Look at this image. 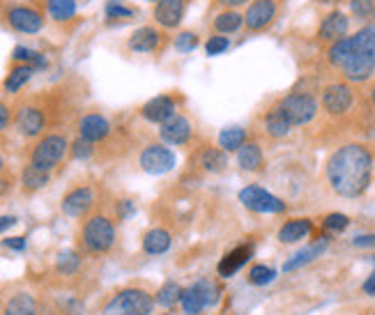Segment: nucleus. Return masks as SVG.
Masks as SVG:
<instances>
[{
	"label": "nucleus",
	"instance_id": "nucleus-48",
	"mask_svg": "<svg viewBox=\"0 0 375 315\" xmlns=\"http://www.w3.org/2000/svg\"><path fill=\"white\" fill-rule=\"evenodd\" d=\"M362 35H364L366 44H369V49L373 51V56H375V26H366V28H362Z\"/></svg>",
	"mask_w": 375,
	"mask_h": 315
},
{
	"label": "nucleus",
	"instance_id": "nucleus-18",
	"mask_svg": "<svg viewBox=\"0 0 375 315\" xmlns=\"http://www.w3.org/2000/svg\"><path fill=\"white\" fill-rule=\"evenodd\" d=\"M184 10H186V0H159L154 3V21L161 28L173 30L182 24L184 19Z\"/></svg>",
	"mask_w": 375,
	"mask_h": 315
},
{
	"label": "nucleus",
	"instance_id": "nucleus-6",
	"mask_svg": "<svg viewBox=\"0 0 375 315\" xmlns=\"http://www.w3.org/2000/svg\"><path fill=\"white\" fill-rule=\"evenodd\" d=\"M279 108L283 115L288 118L292 127H304L309 124L313 118L318 115V102L316 97L309 92H290L279 102Z\"/></svg>",
	"mask_w": 375,
	"mask_h": 315
},
{
	"label": "nucleus",
	"instance_id": "nucleus-7",
	"mask_svg": "<svg viewBox=\"0 0 375 315\" xmlns=\"http://www.w3.org/2000/svg\"><path fill=\"white\" fill-rule=\"evenodd\" d=\"M219 302V288L214 286L212 281H196L193 286L184 288L182 292V299H179V304H182V311L186 315H198L202 309H207V306H214Z\"/></svg>",
	"mask_w": 375,
	"mask_h": 315
},
{
	"label": "nucleus",
	"instance_id": "nucleus-30",
	"mask_svg": "<svg viewBox=\"0 0 375 315\" xmlns=\"http://www.w3.org/2000/svg\"><path fill=\"white\" fill-rule=\"evenodd\" d=\"M200 166L207 172H223L228 166V152L223 147H205L200 152Z\"/></svg>",
	"mask_w": 375,
	"mask_h": 315
},
{
	"label": "nucleus",
	"instance_id": "nucleus-2",
	"mask_svg": "<svg viewBox=\"0 0 375 315\" xmlns=\"http://www.w3.org/2000/svg\"><path fill=\"white\" fill-rule=\"evenodd\" d=\"M115 244V226L109 216L93 214L81 228V246L93 253V256H104L113 249Z\"/></svg>",
	"mask_w": 375,
	"mask_h": 315
},
{
	"label": "nucleus",
	"instance_id": "nucleus-43",
	"mask_svg": "<svg viewBox=\"0 0 375 315\" xmlns=\"http://www.w3.org/2000/svg\"><path fill=\"white\" fill-rule=\"evenodd\" d=\"M322 226H325V230H329V232H341L350 226V219L346 214H327L325 221H322Z\"/></svg>",
	"mask_w": 375,
	"mask_h": 315
},
{
	"label": "nucleus",
	"instance_id": "nucleus-26",
	"mask_svg": "<svg viewBox=\"0 0 375 315\" xmlns=\"http://www.w3.org/2000/svg\"><path fill=\"white\" fill-rule=\"evenodd\" d=\"M51 182V170H44L35 163H26L24 170H21V184H24V191L33 193L44 189Z\"/></svg>",
	"mask_w": 375,
	"mask_h": 315
},
{
	"label": "nucleus",
	"instance_id": "nucleus-55",
	"mask_svg": "<svg viewBox=\"0 0 375 315\" xmlns=\"http://www.w3.org/2000/svg\"><path fill=\"white\" fill-rule=\"evenodd\" d=\"M0 170H3V159H0Z\"/></svg>",
	"mask_w": 375,
	"mask_h": 315
},
{
	"label": "nucleus",
	"instance_id": "nucleus-47",
	"mask_svg": "<svg viewBox=\"0 0 375 315\" xmlns=\"http://www.w3.org/2000/svg\"><path fill=\"white\" fill-rule=\"evenodd\" d=\"M3 244L12 251H24L26 249V237H7Z\"/></svg>",
	"mask_w": 375,
	"mask_h": 315
},
{
	"label": "nucleus",
	"instance_id": "nucleus-23",
	"mask_svg": "<svg viewBox=\"0 0 375 315\" xmlns=\"http://www.w3.org/2000/svg\"><path fill=\"white\" fill-rule=\"evenodd\" d=\"M3 315H42L40 304L30 292H17L5 302Z\"/></svg>",
	"mask_w": 375,
	"mask_h": 315
},
{
	"label": "nucleus",
	"instance_id": "nucleus-9",
	"mask_svg": "<svg viewBox=\"0 0 375 315\" xmlns=\"http://www.w3.org/2000/svg\"><path fill=\"white\" fill-rule=\"evenodd\" d=\"M322 111L332 118H343L348 115L352 106H355V90L348 83H332L322 90Z\"/></svg>",
	"mask_w": 375,
	"mask_h": 315
},
{
	"label": "nucleus",
	"instance_id": "nucleus-44",
	"mask_svg": "<svg viewBox=\"0 0 375 315\" xmlns=\"http://www.w3.org/2000/svg\"><path fill=\"white\" fill-rule=\"evenodd\" d=\"M115 214H118L120 221L131 219V216L136 214V205H134V200H120L115 205Z\"/></svg>",
	"mask_w": 375,
	"mask_h": 315
},
{
	"label": "nucleus",
	"instance_id": "nucleus-32",
	"mask_svg": "<svg viewBox=\"0 0 375 315\" xmlns=\"http://www.w3.org/2000/svg\"><path fill=\"white\" fill-rule=\"evenodd\" d=\"M47 12L58 24H65L77 17V0H47Z\"/></svg>",
	"mask_w": 375,
	"mask_h": 315
},
{
	"label": "nucleus",
	"instance_id": "nucleus-29",
	"mask_svg": "<svg viewBox=\"0 0 375 315\" xmlns=\"http://www.w3.org/2000/svg\"><path fill=\"white\" fill-rule=\"evenodd\" d=\"M290 122H288V118L283 115V111L279 106H274L269 113L265 115V131H267V136H272V138H286L288 134H290Z\"/></svg>",
	"mask_w": 375,
	"mask_h": 315
},
{
	"label": "nucleus",
	"instance_id": "nucleus-54",
	"mask_svg": "<svg viewBox=\"0 0 375 315\" xmlns=\"http://www.w3.org/2000/svg\"><path fill=\"white\" fill-rule=\"evenodd\" d=\"M147 3H159V0H147Z\"/></svg>",
	"mask_w": 375,
	"mask_h": 315
},
{
	"label": "nucleus",
	"instance_id": "nucleus-34",
	"mask_svg": "<svg viewBox=\"0 0 375 315\" xmlns=\"http://www.w3.org/2000/svg\"><path fill=\"white\" fill-rule=\"evenodd\" d=\"M12 60L14 63H26V65H33L35 67V72H40V70H47L49 67V60L44 54H40V51H33V49H28V47H17L12 51Z\"/></svg>",
	"mask_w": 375,
	"mask_h": 315
},
{
	"label": "nucleus",
	"instance_id": "nucleus-28",
	"mask_svg": "<svg viewBox=\"0 0 375 315\" xmlns=\"http://www.w3.org/2000/svg\"><path fill=\"white\" fill-rule=\"evenodd\" d=\"M237 163L242 170L256 172L265 166V154H262V147L258 143H244L237 150Z\"/></svg>",
	"mask_w": 375,
	"mask_h": 315
},
{
	"label": "nucleus",
	"instance_id": "nucleus-39",
	"mask_svg": "<svg viewBox=\"0 0 375 315\" xmlns=\"http://www.w3.org/2000/svg\"><path fill=\"white\" fill-rule=\"evenodd\" d=\"M198 35L196 33H191V30H182L177 37H175V49L179 51V54H191V51H196L198 49Z\"/></svg>",
	"mask_w": 375,
	"mask_h": 315
},
{
	"label": "nucleus",
	"instance_id": "nucleus-38",
	"mask_svg": "<svg viewBox=\"0 0 375 315\" xmlns=\"http://www.w3.org/2000/svg\"><path fill=\"white\" fill-rule=\"evenodd\" d=\"M104 14H106V19H120V21H127L134 17V10L131 7H127L122 0H109L106 7H104Z\"/></svg>",
	"mask_w": 375,
	"mask_h": 315
},
{
	"label": "nucleus",
	"instance_id": "nucleus-19",
	"mask_svg": "<svg viewBox=\"0 0 375 315\" xmlns=\"http://www.w3.org/2000/svg\"><path fill=\"white\" fill-rule=\"evenodd\" d=\"M348 28H350V19L343 12L334 10V12H329L327 17L320 21L318 40L320 42H327V44H334V42H339L341 37L348 35Z\"/></svg>",
	"mask_w": 375,
	"mask_h": 315
},
{
	"label": "nucleus",
	"instance_id": "nucleus-53",
	"mask_svg": "<svg viewBox=\"0 0 375 315\" xmlns=\"http://www.w3.org/2000/svg\"><path fill=\"white\" fill-rule=\"evenodd\" d=\"M371 99H373V104H375V86L371 88Z\"/></svg>",
	"mask_w": 375,
	"mask_h": 315
},
{
	"label": "nucleus",
	"instance_id": "nucleus-33",
	"mask_svg": "<svg viewBox=\"0 0 375 315\" xmlns=\"http://www.w3.org/2000/svg\"><path fill=\"white\" fill-rule=\"evenodd\" d=\"M182 292H184V288L177 286L175 281H166L159 290H157L154 302L159 304L161 309H173L175 304H179V299H182Z\"/></svg>",
	"mask_w": 375,
	"mask_h": 315
},
{
	"label": "nucleus",
	"instance_id": "nucleus-14",
	"mask_svg": "<svg viewBox=\"0 0 375 315\" xmlns=\"http://www.w3.org/2000/svg\"><path fill=\"white\" fill-rule=\"evenodd\" d=\"M17 129L26 138L42 136L44 129H47V113H44V108L35 106V104H24L17 111Z\"/></svg>",
	"mask_w": 375,
	"mask_h": 315
},
{
	"label": "nucleus",
	"instance_id": "nucleus-45",
	"mask_svg": "<svg viewBox=\"0 0 375 315\" xmlns=\"http://www.w3.org/2000/svg\"><path fill=\"white\" fill-rule=\"evenodd\" d=\"M352 246H357V249H371V246H375V232H371V235H359L352 239Z\"/></svg>",
	"mask_w": 375,
	"mask_h": 315
},
{
	"label": "nucleus",
	"instance_id": "nucleus-15",
	"mask_svg": "<svg viewBox=\"0 0 375 315\" xmlns=\"http://www.w3.org/2000/svg\"><path fill=\"white\" fill-rule=\"evenodd\" d=\"M163 35L159 28L154 26H143L138 30H134L129 42H127V47L134 54H157L161 47H163Z\"/></svg>",
	"mask_w": 375,
	"mask_h": 315
},
{
	"label": "nucleus",
	"instance_id": "nucleus-8",
	"mask_svg": "<svg viewBox=\"0 0 375 315\" xmlns=\"http://www.w3.org/2000/svg\"><path fill=\"white\" fill-rule=\"evenodd\" d=\"M239 202L251 209V212H260V214H281L286 212V202L281 198H276L274 193H269L267 189H262L258 184H249L239 191Z\"/></svg>",
	"mask_w": 375,
	"mask_h": 315
},
{
	"label": "nucleus",
	"instance_id": "nucleus-12",
	"mask_svg": "<svg viewBox=\"0 0 375 315\" xmlns=\"http://www.w3.org/2000/svg\"><path fill=\"white\" fill-rule=\"evenodd\" d=\"M279 14V0H253V3L246 7L244 14V26L251 30V33H260V30L269 28V24L276 19Z\"/></svg>",
	"mask_w": 375,
	"mask_h": 315
},
{
	"label": "nucleus",
	"instance_id": "nucleus-10",
	"mask_svg": "<svg viewBox=\"0 0 375 315\" xmlns=\"http://www.w3.org/2000/svg\"><path fill=\"white\" fill-rule=\"evenodd\" d=\"M138 163L145 172H150V175H163V172H170L175 168L177 156L170 147L161 145V143H152V145L143 147V152L138 156Z\"/></svg>",
	"mask_w": 375,
	"mask_h": 315
},
{
	"label": "nucleus",
	"instance_id": "nucleus-35",
	"mask_svg": "<svg viewBox=\"0 0 375 315\" xmlns=\"http://www.w3.org/2000/svg\"><path fill=\"white\" fill-rule=\"evenodd\" d=\"M246 143V129L242 127H228L219 134V147H223L226 152H237L239 147Z\"/></svg>",
	"mask_w": 375,
	"mask_h": 315
},
{
	"label": "nucleus",
	"instance_id": "nucleus-37",
	"mask_svg": "<svg viewBox=\"0 0 375 315\" xmlns=\"http://www.w3.org/2000/svg\"><path fill=\"white\" fill-rule=\"evenodd\" d=\"M276 279V272L272 267H267V265H253L249 269V274H246V281L251 283V286H269Z\"/></svg>",
	"mask_w": 375,
	"mask_h": 315
},
{
	"label": "nucleus",
	"instance_id": "nucleus-11",
	"mask_svg": "<svg viewBox=\"0 0 375 315\" xmlns=\"http://www.w3.org/2000/svg\"><path fill=\"white\" fill-rule=\"evenodd\" d=\"M5 21L21 35H37L44 28V17L28 5H14L5 12Z\"/></svg>",
	"mask_w": 375,
	"mask_h": 315
},
{
	"label": "nucleus",
	"instance_id": "nucleus-49",
	"mask_svg": "<svg viewBox=\"0 0 375 315\" xmlns=\"http://www.w3.org/2000/svg\"><path fill=\"white\" fill-rule=\"evenodd\" d=\"M362 290H364V295H369V297H375V269H373V272H371V276H369V279L364 281Z\"/></svg>",
	"mask_w": 375,
	"mask_h": 315
},
{
	"label": "nucleus",
	"instance_id": "nucleus-58",
	"mask_svg": "<svg viewBox=\"0 0 375 315\" xmlns=\"http://www.w3.org/2000/svg\"><path fill=\"white\" fill-rule=\"evenodd\" d=\"M163 315H170V313H163Z\"/></svg>",
	"mask_w": 375,
	"mask_h": 315
},
{
	"label": "nucleus",
	"instance_id": "nucleus-1",
	"mask_svg": "<svg viewBox=\"0 0 375 315\" xmlns=\"http://www.w3.org/2000/svg\"><path fill=\"white\" fill-rule=\"evenodd\" d=\"M325 175L329 186L343 198H357L369 189L373 177V154L362 143H346L327 159Z\"/></svg>",
	"mask_w": 375,
	"mask_h": 315
},
{
	"label": "nucleus",
	"instance_id": "nucleus-21",
	"mask_svg": "<svg viewBox=\"0 0 375 315\" xmlns=\"http://www.w3.org/2000/svg\"><path fill=\"white\" fill-rule=\"evenodd\" d=\"M253 256V246L251 244H242V246H235L232 251H228L226 256L219 260V267H216V272H219L221 279H230L232 274H237L239 269H242L249 258Z\"/></svg>",
	"mask_w": 375,
	"mask_h": 315
},
{
	"label": "nucleus",
	"instance_id": "nucleus-40",
	"mask_svg": "<svg viewBox=\"0 0 375 315\" xmlns=\"http://www.w3.org/2000/svg\"><path fill=\"white\" fill-rule=\"evenodd\" d=\"M230 49V40L226 35H212L209 40L205 42V54L209 58H214V56H221V54H226V51Z\"/></svg>",
	"mask_w": 375,
	"mask_h": 315
},
{
	"label": "nucleus",
	"instance_id": "nucleus-24",
	"mask_svg": "<svg viewBox=\"0 0 375 315\" xmlns=\"http://www.w3.org/2000/svg\"><path fill=\"white\" fill-rule=\"evenodd\" d=\"M173 244V237L166 228H152L143 235V251L147 256H161Z\"/></svg>",
	"mask_w": 375,
	"mask_h": 315
},
{
	"label": "nucleus",
	"instance_id": "nucleus-51",
	"mask_svg": "<svg viewBox=\"0 0 375 315\" xmlns=\"http://www.w3.org/2000/svg\"><path fill=\"white\" fill-rule=\"evenodd\" d=\"M17 223V216H0V232H5L7 228H12Z\"/></svg>",
	"mask_w": 375,
	"mask_h": 315
},
{
	"label": "nucleus",
	"instance_id": "nucleus-17",
	"mask_svg": "<svg viewBox=\"0 0 375 315\" xmlns=\"http://www.w3.org/2000/svg\"><path fill=\"white\" fill-rule=\"evenodd\" d=\"M191 122L182 113H175L163 124H159V136L168 145H186L191 138Z\"/></svg>",
	"mask_w": 375,
	"mask_h": 315
},
{
	"label": "nucleus",
	"instance_id": "nucleus-5",
	"mask_svg": "<svg viewBox=\"0 0 375 315\" xmlns=\"http://www.w3.org/2000/svg\"><path fill=\"white\" fill-rule=\"evenodd\" d=\"M67 150H70V143H67L65 134H49V136H44L40 143L33 147L30 163H35V166H40L44 170H54L58 163L65 159Z\"/></svg>",
	"mask_w": 375,
	"mask_h": 315
},
{
	"label": "nucleus",
	"instance_id": "nucleus-20",
	"mask_svg": "<svg viewBox=\"0 0 375 315\" xmlns=\"http://www.w3.org/2000/svg\"><path fill=\"white\" fill-rule=\"evenodd\" d=\"M111 122L102 113H88L79 120V136L90 140V143H99V140L109 138Z\"/></svg>",
	"mask_w": 375,
	"mask_h": 315
},
{
	"label": "nucleus",
	"instance_id": "nucleus-16",
	"mask_svg": "<svg viewBox=\"0 0 375 315\" xmlns=\"http://www.w3.org/2000/svg\"><path fill=\"white\" fill-rule=\"evenodd\" d=\"M175 113H177V104H175V99L170 95L152 97V99L145 102L143 108H141V115H143L147 122H152V124H163Z\"/></svg>",
	"mask_w": 375,
	"mask_h": 315
},
{
	"label": "nucleus",
	"instance_id": "nucleus-52",
	"mask_svg": "<svg viewBox=\"0 0 375 315\" xmlns=\"http://www.w3.org/2000/svg\"><path fill=\"white\" fill-rule=\"evenodd\" d=\"M318 3H325V5H336V3H343V0H318Z\"/></svg>",
	"mask_w": 375,
	"mask_h": 315
},
{
	"label": "nucleus",
	"instance_id": "nucleus-22",
	"mask_svg": "<svg viewBox=\"0 0 375 315\" xmlns=\"http://www.w3.org/2000/svg\"><path fill=\"white\" fill-rule=\"evenodd\" d=\"M327 246H329V237L316 239V242L309 244L306 249L297 251L295 256H292V258L286 262V265H283V272H295V269H302L304 265H309V262H313L316 258H320L322 253L327 251Z\"/></svg>",
	"mask_w": 375,
	"mask_h": 315
},
{
	"label": "nucleus",
	"instance_id": "nucleus-42",
	"mask_svg": "<svg viewBox=\"0 0 375 315\" xmlns=\"http://www.w3.org/2000/svg\"><path fill=\"white\" fill-rule=\"evenodd\" d=\"M95 143H90V140H86V138H77L74 143L70 145V150H72V156L74 159H81V161H86V159H90L93 156V152H95V147H93Z\"/></svg>",
	"mask_w": 375,
	"mask_h": 315
},
{
	"label": "nucleus",
	"instance_id": "nucleus-31",
	"mask_svg": "<svg viewBox=\"0 0 375 315\" xmlns=\"http://www.w3.org/2000/svg\"><path fill=\"white\" fill-rule=\"evenodd\" d=\"M244 26V17L235 10H226L214 17V30L219 35H232Z\"/></svg>",
	"mask_w": 375,
	"mask_h": 315
},
{
	"label": "nucleus",
	"instance_id": "nucleus-56",
	"mask_svg": "<svg viewBox=\"0 0 375 315\" xmlns=\"http://www.w3.org/2000/svg\"><path fill=\"white\" fill-rule=\"evenodd\" d=\"M371 260H373V262H375V253H373V256H371Z\"/></svg>",
	"mask_w": 375,
	"mask_h": 315
},
{
	"label": "nucleus",
	"instance_id": "nucleus-3",
	"mask_svg": "<svg viewBox=\"0 0 375 315\" xmlns=\"http://www.w3.org/2000/svg\"><path fill=\"white\" fill-rule=\"evenodd\" d=\"M154 299L143 288H125L109 299L102 315H152Z\"/></svg>",
	"mask_w": 375,
	"mask_h": 315
},
{
	"label": "nucleus",
	"instance_id": "nucleus-36",
	"mask_svg": "<svg viewBox=\"0 0 375 315\" xmlns=\"http://www.w3.org/2000/svg\"><path fill=\"white\" fill-rule=\"evenodd\" d=\"M81 269V256L77 251H63L56 260V272L63 276H72Z\"/></svg>",
	"mask_w": 375,
	"mask_h": 315
},
{
	"label": "nucleus",
	"instance_id": "nucleus-13",
	"mask_svg": "<svg viewBox=\"0 0 375 315\" xmlns=\"http://www.w3.org/2000/svg\"><path fill=\"white\" fill-rule=\"evenodd\" d=\"M93 205H95V191H93V186H88V184L74 186L72 191L65 193L63 202H60L63 214L72 216V219H81V216H86L90 209H93Z\"/></svg>",
	"mask_w": 375,
	"mask_h": 315
},
{
	"label": "nucleus",
	"instance_id": "nucleus-46",
	"mask_svg": "<svg viewBox=\"0 0 375 315\" xmlns=\"http://www.w3.org/2000/svg\"><path fill=\"white\" fill-rule=\"evenodd\" d=\"M10 122H12V108L5 102H0V131L7 129Z\"/></svg>",
	"mask_w": 375,
	"mask_h": 315
},
{
	"label": "nucleus",
	"instance_id": "nucleus-41",
	"mask_svg": "<svg viewBox=\"0 0 375 315\" xmlns=\"http://www.w3.org/2000/svg\"><path fill=\"white\" fill-rule=\"evenodd\" d=\"M350 12L357 19H371L375 14V0H350Z\"/></svg>",
	"mask_w": 375,
	"mask_h": 315
},
{
	"label": "nucleus",
	"instance_id": "nucleus-4",
	"mask_svg": "<svg viewBox=\"0 0 375 315\" xmlns=\"http://www.w3.org/2000/svg\"><path fill=\"white\" fill-rule=\"evenodd\" d=\"M352 37H355V47H352L346 63L341 65V72L350 83H364V81H369L375 72V56L369 49V44H366L362 30Z\"/></svg>",
	"mask_w": 375,
	"mask_h": 315
},
{
	"label": "nucleus",
	"instance_id": "nucleus-25",
	"mask_svg": "<svg viewBox=\"0 0 375 315\" xmlns=\"http://www.w3.org/2000/svg\"><path fill=\"white\" fill-rule=\"evenodd\" d=\"M35 74V67L33 65H26V63H17L10 70V74L5 76L3 81V90L7 95H17L21 88H24Z\"/></svg>",
	"mask_w": 375,
	"mask_h": 315
},
{
	"label": "nucleus",
	"instance_id": "nucleus-27",
	"mask_svg": "<svg viewBox=\"0 0 375 315\" xmlns=\"http://www.w3.org/2000/svg\"><path fill=\"white\" fill-rule=\"evenodd\" d=\"M313 223L311 219H290L281 226L279 230V242L283 244H295L299 239H304L306 235H311Z\"/></svg>",
	"mask_w": 375,
	"mask_h": 315
},
{
	"label": "nucleus",
	"instance_id": "nucleus-50",
	"mask_svg": "<svg viewBox=\"0 0 375 315\" xmlns=\"http://www.w3.org/2000/svg\"><path fill=\"white\" fill-rule=\"evenodd\" d=\"M216 5H221V7H228V10H235V7H242L246 5L249 0H214Z\"/></svg>",
	"mask_w": 375,
	"mask_h": 315
},
{
	"label": "nucleus",
	"instance_id": "nucleus-57",
	"mask_svg": "<svg viewBox=\"0 0 375 315\" xmlns=\"http://www.w3.org/2000/svg\"><path fill=\"white\" fill-rule=\"evenodd\" d=\"M369 315H375V311H369Z\"/></svg>",
	"mask_w": 375,
	"mask_h": 315
}]
</instances>
